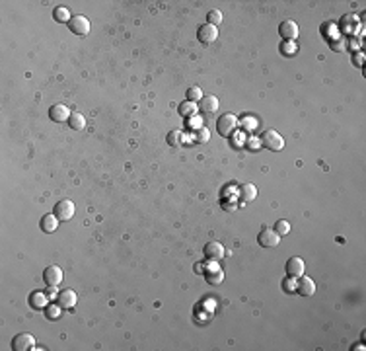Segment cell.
Returning a JSON list of instances; mask_svg holds the SVG:
<instances>
[{
    "label": "cell",
    "mask_w": 366,
    "mask_h": 351,
    "mask_svg": "<svg viewBox=\"0 0 366 351\" xmlns=\"http://www.w3.org/2000/svg\"><path fill=\"white\" fill-rule=\"evenodd\" d=\"M199 109L203 113H214L218 109V98L216 96H203L199 100Z\"/></svg>",
    "instance_id": "16"
},
{
    "label": "cell",
    "mask_w": 366,
    "mask_h": 351,
    "mask_svg": "<svg viewBox=\"0 0 366 351\" xmlns=\"http://www.w3.org/2000/svg\"><path fill=\"white\" fill-rule=\"evenodd\" d=\"M286 275L288 277H300V275H304V269H306V265H304V259L302 257H298V255H294V257H288V261H286Z\"/></svg>",
    "instance_id": "7"
},
{
    "label": "cell",
    "mask_w": 366,
    "mask_h": 351,
    "mask_svg": "<svg viewBox=\"0 0 366 351\" xmlns=\"http://www.w3.org/2000/svg\"><path fill=\"white\" fill-rule=\"evenodd\" d=\"M41 299H45V295H41V293H35V295H33V306H35V308L47 306V302H45V301L41 302Z\"/></svg>",
    "instance_id": "30"
},
{
    "label": "cell",
    "mask_w": 366,
    "mask_h": 351,
    "mask_svg": "<svg viewBox=\"0 0 366 351\" xmlns=\"http://www.w3.org/2000/svg\"><path fill=\"white\" fill-rule=\"evenodd\" d=\"M282 285H284V291H286V293L296 291V281H294V277H286V279L282 281Z\"/></svg>",
    "instance_id": "29"
},
{
    "label": "cell",
    "mask_w": 366,
    "mask_h": 351,
    "mask_svg": "<svg viewBox=\"0 0 366 351\" xmlns=\"http://www.w3.org/2000/svg\"><path fill=\"white\" fill-rule=\"evenodd\" d=\"M275 232H277L279 236H286V234L290 232V223L284 221V219H282V221H277V223H275Z\"/></svg>",
    "instance_id": "23"
},
{
    "label": "cell",
    "mask_w": 366,
    "mask_h": 351,
    "mask_svg": "<svg viewBox=\"0 0 366 351\" xmlns=\"http://www.w3.org/2000/svg\"><path fill=\"white\" fill-rule=\"evenodd\" d=\"M68 28L74 35H88L90 33V20L86 16H74V18H70Z\"/></svg>",
    "instance_id": "4"
},
{
    "label": "cell",
    "mask_w": 366,
    "mask_h": 351,
    "mask_svg": "<svg viewBox=\"0 0 366 351\" xmlns=\"http://www.w3.org/2000/svg\"><path fill=\"white\" fill-rule=\"evenodd\" d=\"M47 318H51V320H56L58 316H60V306H58V302L56 304H51V306H47Z\"/></svg>",
    "instance_id": "28"
},
{
    "label": "cell",
    "mask_w": 366,
    "mask_h": 351,
    "mask_svg": "<svg viewBox=\"0 0 366 351\" xmlns=\"http://www.w3.org/2000/svg\"><path fill=\"white\" fill-rule=\"evenodd\" d=\"M58 219L55 217V215H45L43 219H41V230L43 232H55L56 230V226H58Z\"/></svg>",
    "instance_id": "19"
},
{
    "label": "cell",
    "mask_w": 366,
    "mask_h": 351,
    "mask_svg": "<svg viewBox=\"0 0 366 351\" xmlns=\"http://www.w3.org/2000/svg\"><path fill=\"white\" fill-rule=\"evenodd\" d=\"M222 22V12L220 10H210L209 14H207V24H210V26H218Z\"/></svg>",
    "instance_id": "27"
},
{
    "label": "cell",
    "mask_w": 366,
    "mask_h": 351,
    "mask_svg": "<svg viewBox=\"0 0 366 351\" xmlns=\"http://www.w3.org/2000/svg\"><path fill=\"white\" fill-rule=\"evenodd\" d=\"M12 350L14 351H28L35 350V340L29 334H18L16 338H12Z\"/></svg>",
    "instance_id": "6"
},
{
    "label": "cell",
    "mask_w": 366,
    "mask_h": 351,
    "mask_svg": "<svg viewBox=\"0 0 366 351\" xmlns=\"http://www.w3.org/2000/svg\"><path fill=\"white\" fill-rule=\"evenodd\" d=\"M205 277H207V281H209L210 285H220L224 281V271L218 265H214V267L205 269Z\"/></svg>",
    "instance_id": "17"
},
{
    "label": "cell",
    "mask_w": 366,
    "mask_h": 351,
    "mask_svg": "<svg viewBox=\"0 0 366 351\" xmlns=\"http://www.w3.org/2000/svg\"><path fill=\"white\" fill-rule=\"evenodd\" d=\"M236 127H238V117L234 113H224L216 121V131L222 137H232L234 131H236Z\"/></svg>",
    "instance_id": "1"
},
{
    "label": "cell",
    "mask_w": 366,
    "mask_h": 351,
    "mask_svg": "<svg viewBox=\"0 0 366 351\" xmlns=\"http://www.w3.org/2000/svg\"><path fill=\"white\" fill-rule=\"evenodd\" d=\"M181 139H183V133L177 131V129L168 133V145H171V147H179L181 145Z\"/></svg>",
    "instance_id": "24"
},
{
    "label": "cell",
    "mask_w": 366,
    "mask_h": 351,
    "mask_svg": "<svg viewBox=\"0 0 366 351\" xmlns=\"http://www.w3.org/2000/svg\"><path fill=\"white\" fill-rule=\"evenodd\" d=\"M238 197H240L242 203H250V201H253L257 197V188L253 184H244L238 190Z\"/></svg>",
    "instance_id": "15"
},
{
    "label": "cell",
    "mask_w": 366,
    "mask_h": 351,
    "mask_svg": "<svg viewBox=\"0 0 366 351\" xmlns=\"http://www.w3.org/2000/svg\"><path fill=\"white\" fill-rule=\"evenodd\" d=\"M43 281L47 283V287H58L62 281V269L58 265H49L43 271Z\"/></svg>",
    "instance_id": "8"
},
{
    "label": "cell",
    "mask_w": 366,
    "mask_h": 351,
    "mask_svg": "<svg viewBox=\"0 0 366 351\" xmlns=\"http://www.w3.org/2000/svg\"><path fill=\"white\" fill-rule=\"evenodd\" d=\"M70 109L64 105V103H55V105H51V109H49V117H51L55 123H62V121H68V117H70Z\"/></svg>",
    "instance_id": "12"
},
{
    "label": "cell",
    "mask_w": 366,
    "mask_h": 351,
    "mask_svg": "<svg viewBox=\"0 0 366 351\" xmlns=\"http://www.w3.org/2000/svg\"><path fill=\"white\" fill-rule=\"evenodd\" d=\"M53 18L56 20V22H70V12L66 10V8H62V6H58V8H55L53 10Z\"/></svg>",
    "instance_id": "21"
},
{
    "label": "cell",
    "mask_w": 366,
    "mask_h": 351,
    "mask_svg": "<svg viewBox=\"0 0 366 351\" xmlns=\"http://www.w3.org/2000/svg\"><path fill=\"white\" fill-rule=\"evenodd\" d=\"M203 254H205V257L209 259V261H218L220 257H224V246L220 244V242H209L205 248H203Z\"/></svg>",
    "instance_id": "13"
},
{
    "label": "cell",
    "mask_w": 366,
    "mask_h": 351,
    "mask_svg": "<svg viewBox=\"0 0 366 351\" xmlns=\"http://www.w3.org/2000/svg\"><path fill=\"white\" fill-rule=\"evenodd\" d=\"M195 271H197V273H205V265H203V263H197V265H195Z\"/></svg>",
    "instance_id": "31"
},
{
    "label": "cell",
    "mask_w": 366,
    "mask_h": 351,
    "mask_svg": "<svg viewBox=\"0 0 366 351\" xmlns=\"http://www.w3.org/2000/svg\"><path fill=\"white\" fill-rule=\"evenodd\" d=\"M197 35H199V41L201 43H214L216 41V37H218V30H216V26H210V24H203V26H199V30H197Z\"/></svg>",
    "instance_id": "10"
},
{
    "label": "cell",
    "mask_w": 366,
    "mask_h": 351,
    "mask_svg": "<svg viewBox=\"0 0 366 351\" xmlns=\"http://www.w3.org/2000/svg\"><path fill=\"white\" fill-rule=\"evenodd\" d=\"M76 301H78V297H76V293L72 289H62L56 295V302H58L60 308H74Z\"/></svg>",
    "instance_id": "11"
},
{
    "label": "cell",
    "mask_w": 366,
    "mask_h": 351,
    "mask_svg": "<svg viewBox=\"0 0 366 351\" xmlns=\"http://www.w3.org/2000/svg\"><path fill=\"white\" fill-rule=\"evenodd\" d=\"M193 139H195L199 145H205V143H209L210 131L207 129V127H197L195 133H193Z\"/></svg>",
    "instance_id": "20"
},
{
    "label": "cell",
    "mask_w": 366,
    "mask_h": 351,
    "mask_svg": "<svg viewBox=\"0 0 366 351\" xmlns=\"http://www.w3.org/2000/svg\"><path fill=\"white\" fill-rule=\"evenodd\" d=\"M296 51H298V47H296V43H294V41H284V43L281 45V53H282V55H286V57L296 55Z\"/></svg>",
    "instance_id": "26"
},
{
    "label": "cell",
    "mask_w": 366,
    "mask_h": 351,
    "mask_svg": "<svg viewBox=\"0 0 366 351\" xmlns=\"http://www.w3.org/2000/svg\"><path fill=\"white\" fill-rule=\"evenodd\" d=\"M257 240H259V244H261L263 248H275V246H279L281 236L273 228H263L261 232H259V236H257Z\"/></svg>",
    "instance_id": "9"
},
{
    "label": "cell",
    "mask_w": 366,
    "mask_h": 351,
    "mask_svg": "<svg viewBox=\"0 0 366 351\" xmlns=\"http://www.w3.org/2000/svg\"><path fill=\"white\" fill-rule=\"evenodd\" d=\"M197 103H193V101H183L181 105H179V113L181 115H185V117H189V115H193V113H197Z\"/></svg>",
    "instance_id": "22"
},
{
    "label": "cell",
    "mask_w": 366,
    "mask_h": 351,
    "mask_svg": "<svg viewBox=\"0 0 366 351\" xmlns=\"http://www.w3.org/2000/svg\"><path fill=\"white\" fill-rule=\"evenodd\" d=\"M279 35H281L284 41H294V39L298 37V24L292 22V20L281 22V26H279Z\"/></svg>",
    "instance_id": "5"
},
{
    "label": "cell",
    "mask_w": 366,
    "mask_h": 351,
    "mask_svg": "<svg viewBox=\"0 0 366 351\" xmlns=\"http://www.w3.org/2000/svg\"><path fill=\"white\" fill-rule=\"evenodd\" d=\"M185 98L189 101H193V103H197V101L203 98V92H201L199 86H193V88H189V90L185 92Z\"/></svg>",
    "instance_id": "25"
},
{
    "label": "cell",
    "mask_w": 366,
    "mask_h": 351,
    "mask_svg": "<svg viewBox=\"0 0 366 351\" xmlns=\"http://www.w3.org/2000/svg\"><path fill=\"white\" fill-rule=\"evenodd\" d=\"M296 291H298L302 297H312V295L315 293V283L310 279V277L300 275V279L296 281Z\"/></svg>",
    "instance_id": "14"
},
{
    "label": "cell",
    "mask_w": 366,
    "mask_h": 351,
    "mask_svg": "<svg viewBox=\"0 0 366 351\" xmlns=\"http://www.w3.org/2000/svg\"><path fill=\"white\" fill-rule=\"evenodd\" d=\"M261 145L267 149V151H273V152H279L284 149V139L273 131V129H267L261 133Z\"/></svg>",
    "instance_id": "2"
},
{
    "label": "cell",
    "mask_w": 366,
    "mask_h": 351,
    "mask_svg": "<svg viewBox=\"0 0 366 351\" xmlns=\"http://www.w3.org/2000/svg\"><path fill=\"white\" fill-rule=\"evenodd\" d=\"M68 125H70V129L80 131V129H84V127H86V117H84L82 113L74 111V113H70V117H68Z\"/></svg>",
    "instance_id": "18"
},
{
    "label": "cell",
    "mask_w": 366,
    "mask_h": 351,
    "mask_svg": "<svg viewBox=\"0 0 366 351\" xmlns=\"http://www.w3.org/2000/svg\"><path fill=\"white\" fill-rule=\"evenodd\" d=\"M60 223H64V221H70L72 217H74V203L68 199H62L58 201L56 205H55V213H53Z\"/></svg>",
    "instance_id": "3"
}]
</instances>
